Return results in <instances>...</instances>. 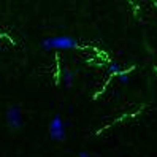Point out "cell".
<instances>
[{
    "label": "cell",
    "mask_w": 157,
    "mask_h": 157,
    "mask_svg": "<svg viewBox=\"0 0 157 157\" xmlns=\"http://www.w3.org/2000/svg\"><path fill=\"white\" fill-rule=\"evenodd\" d=\"M41 48L46 51H67V49H76L78 40L70 35H54L46 36L41 40Z\"/></svg>",
    "instance_id": "cell-1"
},
{
    "label": "cell",
    "mask_w": 157,
    "mask_h": 157,
    "mask_svg": "<svg viewBox=\"0 0 157 157\" xmlns=\"http://www.w3.org/2000/svg\"><path fill=\"white\" fill-rule=\"evenodd\" d=\"M48 133L51 136V140L54 141H63L67 136V128H65V122L62 121V117L59 114H56L48 125Z\"/></svg>",
    "instance_id": "cell-2"
},
{
    "label": "cell",
    "mask_w": 157,
    "mask_h": 157,
    "mask_svg": "<svg viewBox=\"0 0 157 157\" xmlns=\"http://www.w3.org/2000/svg\"><path fill=\"white\" fill-rule=\"evenodd\" d=\"M6 122L14 130L22 127V111L17 105H13L6 109Z\"/></svg>",
    "instance_id": "cell-3"
},
{
    "label": "cell",
    "mask_w": 157,
    "mask_h": 157,
    "mask_svg": "<svg viewBox=\"0 0 157 157\" xmlns=\"http://www.w3.org/2000/svg\"><path fill=\"white\" fill-rule=\"evenodd\" d=\"M62 82H63V86L65 87H71L73 86V81H75V71H73L71 68H65L62 71Z\"/></svg>",
    "instance_id": "cell-4"
},
{
    "label": "cell",
    "mask_w": 157,
    "mask_h": 157,
    "mask_svg": "<svg viewBox=\"0 0 157 157\" xmlns=\"http://www.w3.org/2000/svg\"><path fill=\"white\" fill-rule=\"evenodd\" d=\"M106 70H108V73H109V75H117V73H121L124 68H122V65H121L119 62H116V60H111V62L108 63Z\"/></svg>",
    "instance_id": "cell-5"
},
{
    "label": "cell",
    "mask_w": 157,
    "mask_h": 157,
    "mask_svg": "<svg viewBox=\"0 0 157 157\" xmlns=\"http://www.w3.org/2000/svg\"><path fill=\"white\" fill-rule=\"evenodd\" d=\"M117 81L121 82V84H127L128 81H130V75H128V71H125V70H122L121 73H117Z\"/></svg>",
    "instance_id": "cell-6"
},
{
    "label": "cell",
    "mask_w": 157,
    "mask_h": 157,
    "mask_svg": "<svg viewBox=\"0 0 157 157\" xmlns=\"http://www.w3.org/2000/svg\"><path fill=\"white\" fill-rule=\"evenodd\" d=\"M78 157H94V155H90L89 152H84V151H81V152L78 154Z\"/></svg>",
    "instance_id": "cell-7"
}]
</instances>
